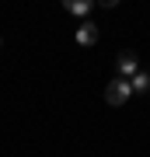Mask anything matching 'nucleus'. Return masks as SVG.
<instances>
[{
	"mask_svg": "<svg viewBox=\"0 0 150 157\" xmlns=\"http://www.w3.org/2000/svg\"><path fill=\"white\" fill-rule=\"evenodd\" d=\"M129 94H133V87H129V80H122V77H115L105 87V101H108V105H126Z\"/></svg>",
	"mask_w": 150,
	"mask_h": 157,
	"instance_id": "1",
	"label": "nucleus"
},
{
	"mask_svg": "<svg viewBox=\"0 0 150 157\" xmlns=\"http://www.w3.org/2000/svg\"><path fill=\"white\" fill-rule=\"evenodd\" d=\"M115 70H119V77H122V80H129L133 73H140L136 52H133V49H122V52H119V59H115Z\"/></svg>",
	"mask_w": 150,
	"mask_h": 157,
	"instance_id": "2",
	"label": "nucleus"
},
{
	"mask_svg": "<svg viewBox=\"0 0 150 157\" xmlns=\"http://www.w3.org/2000/svg\"><path fill=\"white\" fill-rule=\"evenodd\" d=\"M77 42H80V45H94V42H98V28H94L91 21L77 25Z\"/></svg>",
	"mask_w": 150,
	"mask_h": 157,
	"instance_id": "3",
	"label": "nucleus"
},
{
	"mask_svg": "<svg viewBox=\"0 0 150 157\" xmlns=\"http://www.w3.org/2000/svg\"><path fill=\"white\" fill-rule=\"evenodd\" d=\"M129 87L133 91H150V73H143V70L133 73V77H129Z\"/></svg>",
	"mask_w": 150,
	"mask_h": 157,
	"instance_id": "4",
	"label": "nucleus"
},
{
	"mask_svg": "<svg viewBox=\"0 0 150 157\" xmlns=\"http://www.w3.org/2000/svg\"><path fill=\"white\" fill-rule=\"evenodd\" d=\"M63 7H67L70 14H87L91 11V0H63Z\"/></svg>",
	"mask_w": 150,
	"mask_h": 157,
	"instance_id": "5",
	"label": "nucleus"
},
{
	"mask_svg": "<svg viewBox=\"0 0 150 157\" xmlns=\"http://www.w3.org/2000/svg\"><path fill=\"white\" fill-rule=\"evenodd\" d=\"M0 45H4V39H0Z\"/></svg>",
	"mask_w": 150,
	"mask_h": 157,
	"instance_id": "6",
	"label": "nucleus"
}]
</instances>
